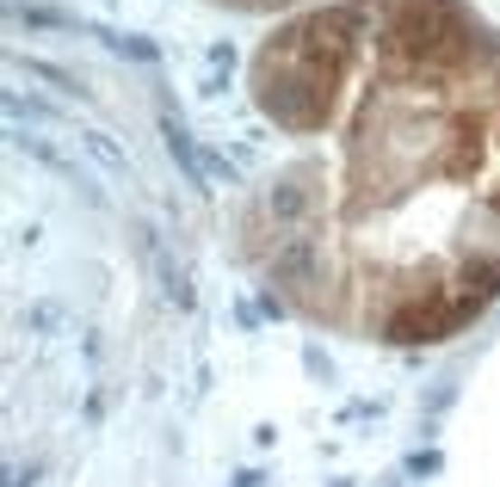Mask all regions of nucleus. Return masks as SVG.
Masks as SVG:
<instances>
[{
  "mask_svg": "<svg viewBox=\"0 0 500 487\" xmlns=\"http://www.w3.org/2000/svg\"><path fill=\"white\" fill-rule=\"evenodd\" d=\"M272 111L327 142L278 185V266L309 296L420 340L500 284V69L469 37L401 19L353 93L327 74Z\"/></svg>",
  "mask_w": 500,
  "mask_h": 487,
  "instance_id": "obj_1",
  "label": "nucleus"
}]
</instances>
